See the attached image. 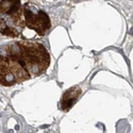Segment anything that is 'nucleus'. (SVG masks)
<instances>
[{
	"label": "nucleus",
	"mask_w": 133,
	"mask_h": 133,
	"mask_svg": "<svg viewBox=\"0 0 133 133\" xmlns=\"http://www.w3.org/2000/svg\"><path fill=\"white\" fill-rule=\"evenodd\" d=\"M81 88L79 86H74L68 88L62 96L61 100V109L63 111H68L78 100V98L81 95Z\"/></svg>",
	"instance_id": "39448f33"
},
{
	"label": "nucleus",
	"mask_w": 133,
	"mask_h": 133,
	"mask_svg": "<svg viewBox=\"0 0 133 133\" xmlns=\"http://www.w3.org/2000/svg\"><path fill=\"white\" fill-rule=\"evenodd\" d=\"M23 9L25 26L35 31L39 36H44L51 27V21L49 16L44 11L37 10L34 5L30 3H26L25 5H23Z\"/></svg>",
	"instance_id": "20e7f679"
},
{
	"label": "nucleus",
	"mask_w": 133,
	"mask_h": 133,
	"mask_svg": "<svg viewBox=\"0 0 133 133\" xmlns=\"http://www.w3.org/2000/svg\"><path fill=\"white\" fill-rule=\"evenodd\" d=\"M30 74L16 59L0 54V84L12 86L30 79Z\"/></svg>",
	"instance_id": "7ed1b4c3"
},
{
	"label": "nucleus",
	"mask_w": 133,
	"mask_h": 133,
	"mask_svg": "<svg viewBox=\"0 0 133 133\" xmlns=\"http://www.w3.org/2000/svg\"><path fill=\"white\" fill-rule=\"evenodd\" d=\"M25 28L21 0L0 1V33L8 37H18Z\"/></svg>",
	"instance_id": "f03ea898"
},
{
	"label": "nucleus",
	"mask_w": 133,
	"mask_h": 133,
	"mask_svg": "<svg viewBox=\"0 0 133 133\" xmlns=\"http://www.w3.org/2000/svg\"><path fill=\"white\" fill-rule=\"evenodd\" d=\"M6 52L23 65L31 77L44 74L49 67L50 55L47 49L38 43L27 41L11 43L6 47Z\"/></svg>",
	"instance_id": "f257e3e1"
}]
</instances>
